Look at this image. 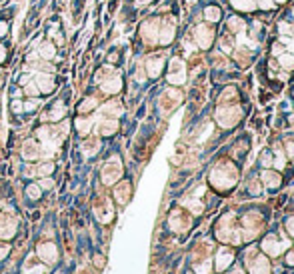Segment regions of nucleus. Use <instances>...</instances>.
<instances>
[{
  "label": "nucleus",
  "mask_w": 294,
  "mask_h": 274,
  "mask_svg": "<svg viewBox=\"0 0 294 274\" xmlns=\"http://www.w3.org/2000/svg\"><path fill=\"white\" fill-rule=\"evenodd\" d=\"M2 58H4V48L0 46V60H2Z\"/></svg>",
  "instance_id": "20e7f679"
},
{
  "label": "nucleus",
  "mask_w": 294,
  "mask_h": 274,
  "mask_svg": "<svg viewBox=\"0 0 294 274\" xmlns=\"http://www.w3.org/2000/svg\"><path fill=\"white\" fill-rule=\"evenodd\" d=\"M38 82H40L42 90H46V92L52 90V78L48 74H38Z\"/></svg>",
  "instance_id": "f257e3e1"
},
{
  "label": "nucleus",
  "mask_w": 294,
  "mask_h": 274,
  "mask_svg": "<svg viewBox=\"0 0 294 274\" xmlns=\"http://www.w3.org/2000/svg\"><path fill=\"white\" fill-rule=\"evenodd\" d=\"M4 32H6V24L0 22V34H4Z\"/></svg>",
  "instance_id": "7ed1b4c3"
},
{
  "label": "nucleus",
  "mask_w": 294,
  "mask_h": 274,
  "mask_svg": "<svg viewBox=\"0 0 294 274\" xmlns=\"http://www.w3.org/2000/svg\"><path fill=\"white\" fill-rule=\"evenodd\" d=\"M42 56H44V58H50V56H54V46H50V44H44V46H42Z\"/></svg>",
  "instance_id": "f03ea898"
}]
</instances>
